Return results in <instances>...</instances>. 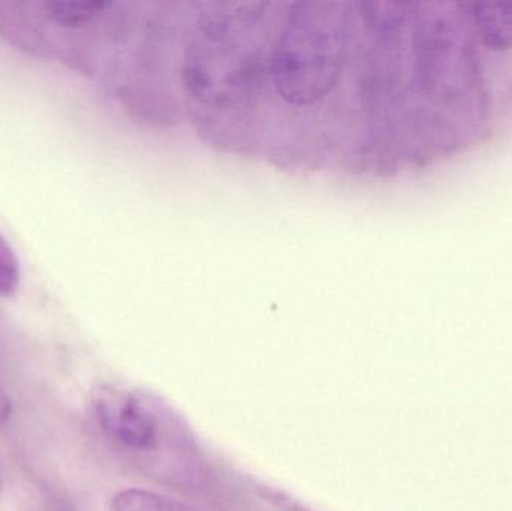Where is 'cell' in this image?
I'll return each instance as SVG.
<instances>
[{"instance_id":"4","label":"cell","mask_w":512,"mask_h":511,"mask_svg":"<svg viewBox=\"0 0 512 511\" xmlns=\"http://www.w3.org/2000/svg\"><path fill=\"white\" fill-rule=\"evenodd\" d=\"M20 282V260L8 240L0 234V297L14 296Z\"/></svg>"},{"instance_id":"6","label":"cell","mask_w":512,"mask_h":511,"mask_svg":"<svg viewBox=\"0 0 512 511\" xmlns=\"http://www.w3.org/2000/svg\"><path fill=\"white\" fill-rule=\"evenodd\" d=\"M12 413L11 399L6 395L5 390L0 386V425L8 422L9 417Z\"/></svg>"},{"instance_id":"3","label":"cell","mask_w":512,"mask_h":511,"mask_svg":"<svg viewBox=\"0 0 512 511\" xmlns=\"http://www.w3.org/2000/svg\"><path fill=\"white\" fill-rule=\"evenodd\" d=\"M110 511H194L186 504L146 489H123L114 495Z\"/></svg>"},{"instance_id":"2","label":"cell","mask_w":512,"mask_h":511,"mask_svg":"<svg viewBox=\"0 0 512 511\" xmlns=\"http://www.w3.org/2000/svg\"><path fill=\"white\" fill-rule=\"evenodd\" d=\"M111 2H99V0H81V2H71V0H53V2L42 3L45 15L50 18L57 26L66 27V29H81L87 24L95 21L99 15L104 14Z\"/></svg>"},{"instance_id":"1","label":"cell","mask_w":512,"mask_h":511,"mask_svg":"<svg viewBox=\"0 0 512 511\" xmlns=\"http://www.w3.org/2000/svg\"><path fill=\"white\" fill-rule=\"evenodd\" d=\"M92 404L99 426L111 440L135 452H150L158 446V417L138 393L99 384L93 389Z\"/></svg>"},{"instance_id":"5","label":"cell","mask_w":512,"mask_h":511,"mask_svg":"<svg viewBox=\"0 0 512 511\" xmlns=\"http://www.w3.org/2000/svg\"><path fill=\"white\" fill-rule=\"evenodd\" d=\"M255 488L264 500L273 504L277 509L283 511H315L306 506V504L301 503L300 500H295L294 497L286 494L282 489L273 488V486L268 485H259V483H256Z\"/></svg>"}]
</instances>
